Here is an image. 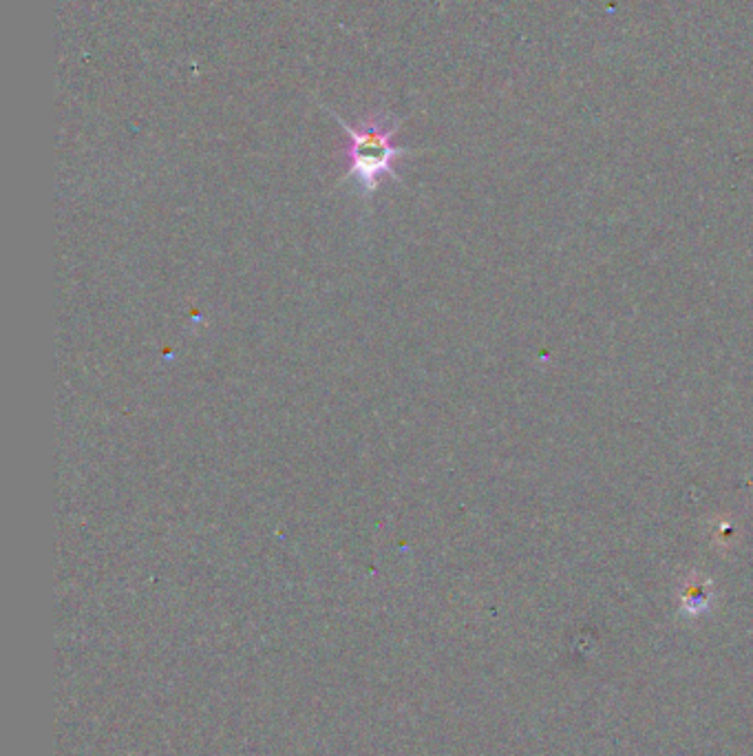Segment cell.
<instances>
[{"label":"cell","instance_id":"6da1fadb","mask_svg":"<svg viewBox=\"0 0 753 756\" xmlns=\"http://www.w3.org/2000/svg\"><path fill=\"white\" fill-rule=\"evenodd\" d=\"M323 109L343 127L345 135H348V144H345L348 170H345V175L340 177L338 184L356 179L360 195H363V199H367V202L378 193L380 182H383L385 177L403 184L398 170H396V164H398L400 159L415 155L414 148L398 147V144L394 142L396 133L403 127V120L391 113L378 111L363 118L358 124H349L345 122L340 115H336V111L325 107V104Z\"/></svg>","mask_w":753,"mask_h":756}]
</instances>
